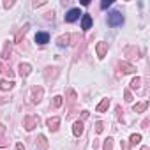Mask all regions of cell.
<instances>
[{
	"label": "cell",
	"mask_w": 150,
	"mask_h": 150,
	"mask_svg": "<svg viewBox=\"0 0 150 150\" xmlns=\"http://www.w3.org/2000/svg\"><path fill=\"white\" fill-rule=\"evenodd\" d=\"M122 23H124V14L120 11H111L108 14V25L110 27H118Z\"/></svg>",
	"instance_id": "6da1fadb"
},
{
	"label": "cell",
	"mask_w": 150,
	"mask_h": 150,
	"mask_svg": "<svg viewBox=\"0 0 150 150\" xmlns=\"http://www.w3.org/2000/svg\"><path fill=\"white\" fill-rule=\"evenodd\" d=\"M39 125V117H35V115H27L25 118H23V127L27 129V131H32V129H35Z\"/></svg>",
	"instance_id": "7a4b0ae2"
},
{
	"label": "cell",
	"mask_w": 150,
	"mask_h": 150,
	"mask_svg": "<svg viewBox=\"0 0 150 150\" xmlns=\"http://www.w3.org/2000/svg\"><path fill=\"white\" fill-rule=\"evenodd\" d=\"M30 92H32V101H34L35 104L42 101V96H44V88H42L41 85H32Z\"/></svg>",
	"instance_id": "3957f363"
},
{
	"label": "cell",
	"mask_w": 150,
	"mask_h": 150,
	"mask_svg": "<svg viewBox=\"0 0 150 150\" xmlns=\"http://www.w3.org/2000/svg\"><path fill=\"white\" fill-rule=\"evenodd\" d=\"M80 14H81V11H80L78 7H74V9L67 11V14H65V21H67V23H74V21L80 18Z\"/></svg>",
	"instance_id": "277c9868"
},
{
	"label": "cell",
	"mask_w": 150,
	"mask_h": 150,
	"mask_svg": "<svg viewBox=\"0 0 150 150\" xmlns=\"http://www.w3.org/2000/svg\"><path fill=\"white\" fill-rule=\"evenodd\" d=\"M96 51H97V57H99V58H104V57H106V53H108V42H104V41L97 42Z\"/></svg>",
	"instance_id": "5b68a950"
},
{
	"label": "cell",
	"mask_w": 150,
	"mask_h": 150,
	"mask_svg": "<svg viewBox=\"0 0 150 150\" xmlns=\"http://www.w3.org/2000/svg\"><path fill=\"white\" fill-rule=\"evenodd\" d=\"M118 71H122L125 74H131V72H136V67L129 62H118Z\"/></svg>",
	"instance_id": "8992f818"
},
{
	"label": "cell",
	"mask_w": 150,
	"mask_h": 150,
	"mask_svg": "<svg viewBox=\"0 0 150 150\" xmlns=\"http://www.w3.org/2000/svg\"><path fill=\"white\" fill-rule=\"evenodd\" d=\"M28 28H30V23H25V25H23V27L20 28V32L16 34V37H14V42H18V44H20V42L23 41V37L27 35V32H28Z\"/></svg>",
	"instance_id": "52a82bcc"
},
{
	"label": "cell",
	"mask_w": 150,
	"mask_h": 150,
	"mask_svg": "<svg viewBox=\"0 0 150 150\" xmlns=\"http://www.w3.org/2000/svg\"><path fill=\"white\" fill-rule=\"evenodd\" d=\"M18 69H20V76H21V78H27L28 74L32 72V65H30V64H27V62H21Z\"/></svg>",
	"instance_id": "ba28073f"
},
{
	"label": "cell",
	"mask_w": 150,
	"mask_h": 150,
	"mask_svg": "<svg viewBox=\"0 0 150 150\" xmlns=\"http://www.w3.org/2000/svg\"><path fill=\"white\" fill-rule=\"evenodd\" d=\"M35 42H37V44H46V42H50V34H48V32H37V34H35Z\"/></svg>",
	"instance_id": "9c48e42d"
},
{
	"label": "cell",
	"mask_w": 150,
	"mask_h": 150,
	"mask_svg": "<svg viewBox=\"0 0 150 150\" xmlns=\"http://www.w3.org/2000/svg\"><path fill=\"white\" fill-rule=\"evenodd\" d=\"M46 125H48V129L57 131V129L60 127V118H58V117H51V118L46 120Z\"/></svg>",
	"instance_id": "30bf717a"
},
{
	"label": "cell",
	"mask_w": 150,
	"mask_h": 150,
	"mask_svg": "<svg viewBox=\"0 0 150 150\" xmlns=\"http://www.w3.org/2000/svg\"><path fill=\"white\" fill-rule=\"evenodd\" d=\"M81 28H83V30L92 28V16H90V14H83V16H81Z\"/></svg>",
	"instance_id": "8fae6325"
},
{
	"label": "cell",
	"mask_w": 150,
	"mask_h": 150,
	"mask_svg": "<svg viewBox=\"0 0 150 150\" xmlns=\"http://www.w3.org/2000/svg\"><path fill=\"white\" fill-rule=\"evenodd\" d=\"M72 132H74V136H81V134H83V122H81V120H76V122H74Z\"/></svg>",
	"instance_id": "7c38bea8"
},
{
	"label": "cell",
	"mask_w": 150,
	"mask_h": 150,
	"mask_svg": "<svg viewBox=\"0 0 150 150\" xmlns=\"http://www.w3.org/2000/svg\"><path fill=\"white\" fill-rule=\"evenodd\" d=\"M11 46H13V42H4V50H2V58L4 60H9L11 58Z\"/></svg>",
	"instance_id": "4fadbf2b"
},
{
	"label": "cell",
	"mask_w": 150,
	"mask_h": 150,
	"mask_svg": "<svg viewBox=\"0 0 150 150\" xmlns=\"http://www.w3.org/2000/svg\"><path fill=\"white\" fill-rule=\"evenodd\" d=\"M37 146H39V150H48V139L44 134L37 136Z\"/></svg>",
	"instance_id": "5bb4252c"
},
{
	"label": "cell",
	"mask_w": 150,
	"mask_h": 150,
	"mask_svg": "<svg viewBox=\"0 0 150 150\" xmlns=\"http://www.w3.org/2000/svg\"><path fill=\"white\" fill-rule=\"evenodd\" d=\"M69 41H71V35L65 34V35H60V37L57 39V44H58L60 48H64V46H69Z\"/></svg>",
	"instance_id": "9a60e30c"
},
{
	"label": "cell",
	"mask_w": 150,
	"mask_h": 150,
	"mask_svg": "<svg viewBox=\"0 0 150 150\" xmlns=\"http://www.w3.org/2000/svg\"><path fill=\"white\" fill-rule=\"evenodd\" d=\"M108 108H110V99H103V101L97 104V108H96V110H97V113H104Z\"/></svg>",
	"instance_id": "2e32d148"
},
{
	"label": "cell",
	"mask_w": 150,
	"mask_h": 150,
	"mask_svg": "<svg viewBox=\"0 0 150 150\" xmlns=\"http://www.w3.org/2000/svg\"><path fill=\"white\" fill-rule=\"evenodd\" d=\"M13 87H14L13 80H2V81H0V90H11Z\"/></svg>",
	"instance_id": "e0dca14e"
},
{
	"label": "cell",
	"mask_w": 150,
	"mask_h": 150,
	"mask_svg": "<svg viewBox=\"0 0 150 150\" xmlns=\"http://www.w3.org/2000/svg\"><path fill=\"white\" fill-rule=\"evenodd\" d=\"M148 108V101H143V103H138L134 106V113H143L145 110Z\"/></svg>",
	"instance_id": "ac0fdd59"
},
{
	"label": "cell",
	"mask_w": 150,
	"mask_h": 150,
	"mask_svg": "<svg viewBox=\"0 0 150 150\" xmlns=\"http://www.w3.org/2000/svg\"><path fill=\"white\" fill-rule=\"evenodd\" d=\"M139 141H141V134H131V138H129L131 145H138Z\"/></svg>",
	"instance_id": "d6986e66"
},
{
	"label": "cell",
	"mask_w": 150,
	"mask_h": 150,
	"mask_svg": "<svg viewBox=\"0 0 150 150\" xmlns=\"http://www.w3.org/2000/svg\"><path fill=\"white\" fill-rule=\"evenodd\" d=\"M103 148H104V150H113V138H106Z\"/></svg>",
	"instance_id": "ffe728a7"
},
{
	"label": "cell",
	"mask_w": 150,
	"mask_h": 150,
	"mask_svg": "<svg viewBox=\"0 0 150 150\" xmlns=\"http://www.w3.org/2000/svg\"><path fill=\"white\" fill-rule=\"evenodd\" d=\"M139 85H141V78H139V76L132 78V81H131V88H139Z\"/></svg>",
	"instance_id": "44dd1931"
},
{
	"label": "cell",
	"mask_w": 150,
	"mask_h": 150,
	"mask_svg": "<svg viewBox=\"0 0 150 150\" xmlns=\"http://www.w3.org/2000/svg\"><path fill=\"white\" fill-rule=\"evenodd\" d=\"M62 103H64V99H62L60 96H55V97H53V108H60Z\"/></svg>",
	"instance_id": "7402d4cb"
},
{
	"label": "cell",
	"mask_w": 150,
	"mask_h": 150,
	"mask_svg": "<svg viewBox=\"0 0 150 150\" xmlns=\"http://www.w3.org/2000/svg\"><path fill=\"white\" fill-rule=\"evenodd\" d=\"M67 96H69V103H74V101H76V92H74V90L67 88Z\"/></svg>",
	"instance_id": "603a6c76"
},
{
	"label": "cell",
	"mask_w": 150,
	"mask_h": 150,
	"mask_svg": "<svg viewBox=\"0 0 150 150\" xmlns=\"http://www.w3.org/2000/svg\"><path fill=\"white\" fill-rule=\"evenodd\" d=\"M124 97H125V101H127V103H132V94H131V90H129V88H125V90H124Z\"/></svg>",
	"instance_id": "cb8c5ba5"
},
{
	"label": "cell",
	"mask_w": 150,
	"mask_h": 150,
	"mask_svg": "<svg viewBox=\"0 0 150 150\" xmlns=\"http://www.w3.org/2000/svg\"><path fill=\"white\" fill-rule=\"evenodd\" d=\"M103 131H104V124H103L101 120H99V122H96V132H97V134H101Z\"/></svg>",
	"instance_id": "d4e9b609"
},
{
	"label": "cell",
	"mask_w": 150,
	"mask_h": 150,
	"mask_svg": "<svg viewBox=\"0 0 150 150\" xmlns=\"http://www.w3.org/2000/svg\"><path fill=\"white\" fill-rule=\"evenodd\" d=\"M124 111H122V106H117V115H118V120L120 122H124V115H122Z\"/></svg>",
	"instance_id": "484cf974"
},
{
	"label": "cell",
	"mask_w": 150,
	"mask_h": 150,
	"mask_svg": "<svg viewBox=\"0 0 150 150\" xmlns=\"http://www.w3.org/2000/svg\"><path fill=\"white\" fill-rule=\"evenodd\" d=\"M110 6H111V0H103V2H101V9H106Z\"/></svg>",
	"instance_id": "4316f807"
},
{
	"label": "cell",
	"mask_w": 150,
	"mask_h": 150,
	"mask_svg": "<svg viewBox=\"0 0 150 150\" xmlns=\"http://www.w3.org/2000/svg\"><path fill=\"white\" fill-rule=\"evenodd\" d=\"M120 146H122V150H131V146H129V143H127V141H124V139L120 141Z\"/></svg>",
	"instance_id": "83f0119b"
},
{
	"label": "cell",
	"mask_w": 150,
	"mask_h": 150,
	"mask_svg": "<svg viewBox=\"0 0 150 150\" xmlns=\"http://www.w3.org/2000/svg\"><path fill=\"white\" fill-rule=\"evenodd\" d=\"M14 6V2H11V0H6V2H4V7L6 9H9V7H13Z\"/></svg>",
	"instance_id": "f1b7e54d"
},
{
	"label": "cell",
	"mask_w": 150,
	"mask_h": 150,
	"mask_svg": "<svg viewBox=\"0 0 150 150\" xmlns=\"http://www.w3.org/2000/svg\"><path fill=\"white\" fill-rule=\"evenodd\" d=\"M88 115H90V113H88L87 110H85V111H81V122H83V120H87V118H88Z\"/></svg>",
	"instance_id": "f546056e"
},
{
	"label": "cell",
	"mask_w": 150,
	"mask_h": 150,
	"mask_svg": "<svg viewBox=\"0 0 150 150\" xmlns=\"http://www.w3.org/2000/svg\"><path fill=\"white\" fill-rule=\"evenodd\" d=\"M4 134H6V125H4V124H0V138H2Z\"/></svg>",
	"instance_id": "4dcf8cb0"
},
{
	"label": "cell",
	"mask_w": 150,
	"mask_h": 150,
	"mask_svg": "<svg viewBox=\"0 0 150 150\" xmlns=\"http://www.w3.org/2000/svg\"><path fill=\"white\" fill-rule=\"evenodd\" d=\"M148 124H150V120H148V118H145V120L141 122V127H143V129H146V127H148Z\"/></svg>",
	"instance_id": "1f68e13d"
},
{
	"label": "cell",
	"mask_w": 150,
	"mask_h": 150,
	"mask_svg": "<svg viewBox=\"0 0 150 150\" xmlns=\"http://www.w3.org/2000/svg\"><path fill=\"white\" fill-rule=\"evenodd\" d=\"M44 4H46V2H37V0H35V2H34L32 6H34V7L37 9V7H41V6H44Z\"/></svg>",
	"instance_id": "d6a6232c"
},
{
	"label": "cell",
	"mask_w": 150,
	"mask_h": 150,
	"mask_svg": "<svg viewBox=\"0 0 150 150\" xmlns=\"http://www.w3.org/2000/svg\"><path fill=\"white\" fill-rule=\"evenodd\" d=\"M7 145H9V141H6V139L0 138V148H2V146H7Z\"/></svg>",
	"instance_id": "836d02e7"
},
{
	"label": "cell",
	"mask_w": 150,
	"mask_h": 150,
	"mask_svg": "<svg viewBox=\"0 0 150 150\" xmlns=\"http://www.w3.org/2000/svg\"><path fill=\"white\" fill-rule=\"evenodd\" d=\"M16 150H25V146H23V143H16Z\"/></svg>",
	"instance_id": "e575fe53"
},
{
	"label": "cell",
	"mask_w": 150,
	"mask_h": 150,
	"mask_svg": "<svg viewBox=\"0 0 150 150\" xmlns=\"http://www.w3.org/2000/svg\"><path fill=\"white\" fill-rule=\"evenodd\" d=\"M46 20H53V13H46Z\"/></svg>",
	"instance_id": "d590c367"
},
{
	"label": "cell",
	"mask_w": 150,
	"mask_h": 150,
	"mask_svg": "<svg viewBox=\"0 0 150 150\" xmlns=\"http://www.w3.org/2000/svg\"><path fill=\"white\" fill-rule=\"evenodd\" d=\"M141 150H150V148L148 146H141Z\"/></svg>",
	"instance_id": "8d00e7d4"
},
{
	"label": "cell",
	"mask_w": 150,
	"mask_h": 150,
	"mask_svg": "<svg viewBox=\"0 0 150 150\" xmlns=\"http://www.w3.org/2000/svg\"><path fill=\"white\" fill-rule=\"evenodd\" d=\"M0 71H2V64H0Z\"/></svg>",
	"instance_id": "74e56055"
}]
</instances>
